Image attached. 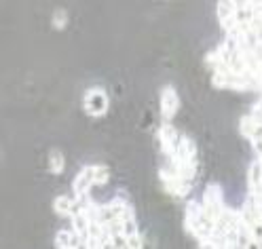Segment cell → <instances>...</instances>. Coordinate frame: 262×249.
I'll return each instance as SVG.
<instances>
[{
    "instance_id": "9",
    "label": "cell",
    "mask_w": 262,
    "mask_h": 249,
    "mask_svg": "<svg viewBox=\"0 0 262 249\" xmlns=\"http://www.w3.org/2000/svg\"><path fill=\"white\" fill-rule=\"evenodd\" d=\"M53 209H55V213H59V215H72L76 209H78V201H76V196L72 198V196H66V194H61V196H57L55 201H53Z\"/></svg>"
},
{
    "instance_id": "19",
    "label": "cell",
    "mask_w": 262,
    "mask_h": 249,
    "mask_svg": "<svg viewBox=\"0 0 262 249\" xmlns=\"http://www.w3.org/2000/svg\"><path fill=\"white\" fill-rule=\"evenodd\" d=\"M260 91H262V61H260Z\"/></svg>"
},
{
    "instance_id": "3",
    "label": "cell",
    "mask_w": 262,
    "mask_h": 249,
    "mask_svg": "<svg viewBox=\"0 0 262 249\" xmlns=\"http://www.w3.org/2000/svg\"><path fill=\"white\" fill-rule=\"evenodd\" d=\"M159 175H161L163 184H165V190H167L169 194H173V196H178V198L188 196V192H190V188H192L190 182L180 179V177H178V175H173L169 169H161V171H159Z\"/></svg>"
},
{
    "instance_id": "4",
    "label": "cell",
    "mask_w": 262,
    "mask_h": 249,
    "mask_svg": "<svg viewBox=\"0 0 262 249\" xmlns=\"http://www.w3.org/2000/svg\"><path fill=\"white\" fill-rule=\"evenodd\" d=\"M169 161L178 165H199V161H196V144L190 138L182 135V140H180L176 148V154Z\"/></svg>"
},
{
    "instance_id": "13",
    "label": "cell",
    "mask_w": 262,
    "mask_h": 249,
    "mask_svg": "<svg viewBox=\"0 0 262 249\" xmlns=\"http://www.w3.org/2000/svg\"><path fill=\"white\" fill-rule=\"evenodd\" d=\"M256 127H258V121L254 119L252 114L243 116V119L239 121V131H241V135H243V138H248L250 142H252V138H254V131H256Z\"/></svg>"
},
{
    "instance_id": "8",
    "label": "cell",
    "mask_w": 262,
    "mask_h": 249,
    "mask_svg": "<svg viewBox=\"0 0 262 249\" xmlns=\"http://www.w3.org/2000/svg\"><path fill=\"white\" fill-rule=\"evenodd\" d=\"M218 21L226 30V34L237 28V21H235V3H218Z\"/></svg>"
},
{
    "instance_id": "14",
    "label": "cell",
    "mask_w": 262,
    "mask_h": 249,
    "mask_svg": "<svg viewBox=\"0 0 262 249\" xmlns=\"http://www.w3.org/2000/svg\"><path fill=\"white\" fill-rule=\"evenodd\" d=\"M108 179H110V171L106 165H93V184L104 186V184H108Z\"/></svg>"
},
{
    "instance_id": "18",
    "label": "cell",
    "mask_w": 262,
    "mask_h": 249,
    "mask_svg": "<svg viewBox=\"0 0 262 249\" xmlns=\"http://www.w3.org/2000/svg\"><path fill=\"white\" fill-rule=\"evenodd\" d=\"M76 249H91V247H89V245H87V243H80V245H78V247H76Z\"/></svg>"
},
{
    "instance_id": "20",
    "label": "cell",
    "mask_w": 262,
    "mask_h": 249,
    "mask_svg": "<svg viewBox=\"0 0 262 249\" xmlns=\"http://www.w3.org/2000/svg\"><path fill=\"white\" fill-rule=\"evenodd\" d=\"M258 121H260V123H262V119H258Z\"/></svg>"
},
{
    "instance_id": "17",
    "label": "cell",
    "mask_w": 262,
    "mask_h": 249,
    "mask_svg": "<svg viewBox=\"0 0 262 249\" xmlns=\"http://www.w3.org/2000/svg\"><path fill=\"white\" fill-rule=\"evenodd\" d=\"M252 116H254V119H262V97H258V102L254 104V108H252Z\"/></svg>"
},
{
    "instance_id": "21",
    "label": "cell",
    "mask_w": 262,
    "mask_h": 249,
    "mask_svg": "<svg viewBox=\"0 0 262 249\" xmlns=\"http://www.w3.org/2000/svg\"><path fill=\"white\" fill-rule=\"evenodd\" d=\"M72 249H76V247H72Z\"/></svg>"
},
{
    "instance_id": "11",
    "label": "cell",
    "mask_w": 262,
    "mask_h": 249,
    "mask_svg": "<svg viewBox=\"0 0 262 249\" xmlns=\"http://www.w3.org/2000/svg\"><path fill=\"white\" fill-rule=\"evenodd\" d=\"M248 184H250V194L256 192V190L262 186V165H260L258 161H254V163H252V167H250Z\"/></svg>"
},
{
    "instance_id": "2",
    "label": "cell",
    "mask_w": 262,
    "mask_h": 249,
    "mask_svg": "<svg viewBox=\"0 0 262 249\" xmlns=\"http://www.w3.org/2000/svg\"><path fill=\"white\" fill-rule=\"evenodd\" d=\"M201 205H203V213L207 215V218L211 220V222H218V218H220V213L224 211V201H222V188L218 186V184H209V186H205V192H203V201H201Z\"/></svg>"
},
{
    "instance_id": "7",
    "label": "cell",
    "mask_w": 262,
    "mask_h": 249,
    "mask_svg": "<svg viewBox=\"0 0 262 249\" xmlns=\"http://www.w3.org/2000/svg\"><path fill=\"white\" fill-rule=\"evenodd\" d=\"M93 165H89V167L80 169L78 175L74 177L72 182V190H74V196H85L89 194V190L93 188Z\"/></svg>"
},
{
    "instance_id": "1",
    "label": "cell",
    "mask_w": 262,
    "mask_h": 249,
    "mask_svg": "<svg viewBox=\"0 0 262 249\" xmlns=\"http://www.w3.org/2000/svg\"><path fill=\"white\" fill-rule=\"evenodd\" d=\"M83 106H85V112L89 116H93V119H100V116H104L108 112V93L102 89V87H91L87 89L85 97H83Z\"/></svg>"
},
{
    "instance_id": "10",
    "label": "cell",
    "mask_w": 262,
    "mask_h": 249,
    "mask_svg": "<svg viewBox=\"0 0 262 249\" xmlns=\"http://www.w3.org/2000/svg\"><path fill=\"white\" fill-rule=\"evenodd\" d=\"M80 243V237L76 235L74 230H59L55 235V247L57 249H72V247H78Z\"/></svg>"
},
{
    "instance_id": "15",
    "label": "cell",
    "mask_w": 262,
    "mask_h": 249,
    "mask_svg": "<svg viewBox=\"0 0 262 249\" xmlns=\"http://www.w3.org/2000/svg\"><path fill=\"white\" fill-rule=\"evenodd\" d=\"M51 24H53V28H55V30H63L66 26H68V13H66L63 9H57V11L53 13Z\"/></svg>"
},
{
    "instance_id": "16",
    "label": "cell",
    "mask_w": 262,
    "mask_h": 249,
    "mask_svg": "<svg viewBox=\"0 0 262 249\" xmlns=\"http://www.w3.org/2000/svg\"><path fill=\"white\" fill-rule=\"evenodd\" d=\"M127 243V249H144V241H142V235L138 232V235H131L125 239Z\"/></svg>"
},
{
    "instance_id": "12",
    "label": "cell",
    "mask_w": 262,
    "mask_h": 249,
    "mask_svg": "<svg viewBox=\"0 0 262 249\" xmlns=\"http://www.w3.org/2000/svg\"><path fill=\"white\" fill-rule=\"evenodd\" d=\"M63 167H66L63 152H61V150H57V148H53V150L49 152V171L55 173V175H59V173L63 171Z\"/></svg>"
},
{
    "instance_id": "5",
    "label": "cell",
    "mask_w": 262,
    "mask_h": 249,
    "mask_svg": "<svg viewBox=\"0 0 262 249\" xmlns=\"http://www.w3.org/2000/svg\"><path fill=\"white\" fill-rule=\"evenodd\" d=\"M180 108V97H178V91L167 85V87H163L161 89V116H163V121L169 123L176 112Z\"/></svg>"
},
{
    "instance_id": "6",
    "label": "cell",
    "mask_w": 262,
    "mask_h": 249,
    "mask_svg": "<svg viewBox=\"0 0 262 249\" xmlns=\"http://www.w3.org/2000/svg\"><path fill=\"white\" fill-rule=\"evenodd\" d=\"M180 140H182V135H180V131L176 127H171L169 123L161 125V129H159V142H161L163 152L167 154V159H171L176 154V148H178Z\"/></svg>"
}]
</instances>
